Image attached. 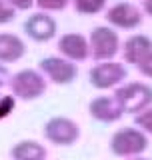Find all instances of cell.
<instances>
[{"instance_id": "cell-8", "label": "cell", "mask_w": 152, "mask_h": 160, "mask_svg": "<svg viewBox=\"0 0 152 160\" xmlns=\"http://www.w3.org/2000/svg\"><path fill=\"white\" fill-rule=\"evenodd\" d=\"M24 32L36 42H48L50 38L56 36V20L46 12H36L26 18Z\"/></svg>"}, {"instance_id": "cell-2", "label": "cell", "mask_w": 152, "mask_h": 160, "mask_svg": "<svg viewBox=\"0 0 152 160\" xmlns=\"http://www.w3.org/2000/svg\"><path fill=\"white\" fill-rule=\"evenodd\" d=\"M146 148H148V138L138 128H120L110 138V150H112V154L122 156V158L138 156Z\"/></svg>"}, {"instance_id": "cell-6", "label": "cell", "mask_w": 152, "mask_h": 160, "mask_svg": "<svg viewBox=\"0 0 152 160\" xmlns=\"http://www.w3.org/2000/svg\"><path fill=\"white\" fill-rule=\"evenodd\" d=\"M88 78H90V84L98 90H108L120 84L122 80L126 78V68L124 64L120 62H112V60H104V62L96 64V66L90 68L88 72Z\"/></svg>"}, {"instance_id": "cell-15", "label": "cell", "mask_w": 152, "mask_h": 160, "mask_svg": "<svg viewBox=\"0 0 152 160\" xmlns=\"http://www.w3.org/2000/svg\"><path fill=\"white\" fill-rule=\"evenodd\" d=\"M104 6H106V0H74V8H76V12L84 14V16H92V14H98Z\"/></svg>"}, {"instance_id": "cell-19", "label": "cell", "mask_w": 152, "mask_h": 160, "mask_svg": "<svg viewBox=\"0 0 152 160\" xmlns=\"http://www.w3.org/2000/svg\"><path fill=\"white\" fill-rule=\"evenodd\" d=\"M14 14H16V8H12L6 0H0V24H8L14 20Z\"/></svg>"}, {"instance_id": "cell-1", "label": "cell", "mask_w": 152, "mask_h": 160, "mask_svg": "<svg viewBox=\"0 0 152 160\" xmlns=\"http://www.w3.org/2000/svg\"><path fill=\"white\" fill-rule=\"evenodd\" d=\"M114 98L120 104L122 112L138 114L152 104V86L144 82H128L116 90Z\"/></svg>"}, {"instance_id": "cell-12", "label": "cell", "mask_w": 152, "mask_h": 160, "mask_svg": "<svg viewBox=\"0 0 152 160\" xmlns=\"http://www.w3.org/2000/svg\"><path fill=\"white\" fill-rule=\"evenodd\" d=\"M152 52V40L144 34H134L124 44V60L128 64H138Z\"/></svg>"}, {"instance_id": "cell-9", "label": "cell", "mask_w": 152, "mask_h": 160, "mask_svg": "<svg viewBox=\"0 0 152 160\" xmlns=\"http://www.w3.org/2000/svg\"><path fill=\"white\" fill-rule=\"evenodd\" d=\"M106 20H108V24H112L116 28L132 30L142 22V14H140V10L136 8L134 4L120 2V4H116V6H112L106 12Z\"/></svg>"}, {"instance_id": "cell-18", "label": "cell", "mask_w": 152, "mask_h": 160, "mask_svg": "<svg viewBox=\"0 0 152 160\" xmlns=\"http://www.w3.org/2000/svg\"><path fill=\"white\" fill-rule=\"evenodd\" d=\"M16 106V98L14 96H4V94H0V120L6 118L10 112L14 110Z\"/></svg>"}, {"instance_id": "cell-11", "label": "cell", "mask_w": 152, "mask_h": 160, "mask_svg": "<svg viewBox=\"0 0 152 160\" xmlns=\"http://www.w3.org/2000/svg\"><path fill=\"white\" fill-rule=\"evenodd\" d=\"M58 50L64 54V58H68V60H84V58H88V54H90L88 40H86L82 34H76V32L60 36Z\"/></svg>"}, {"instance_id": "cell-22", "label": "cell", "mask_w": 152, "mask_h": 160, "mask_svg": "<svg viewBox=\"0 0 152 160\" xmlns=\"http://www.w3.org/2000/svg\"><path fill=\"white\" fill-rule=\"evenodd\" d=\"M8 82H10V72H8V68L4 66V64H0V88L6 86Z\"/></svg>"}, {"instance_id": "cell-20", "label": "cell", "mask_w": 152, "mask_h": 160, "mask_svg": "<svg viewBox=\"0 0 152 160\" xmlns=\"http://www.w3.org/2000/svg\"><path fill=\"white\" fill-rule=\"evenodd\" d=\"M136 68L140 70V72L144 74V76H148V78H152V52L148 54V56H146L142 62H138L136 64Z\"/></svg>"}, {"instance_id": "cell-21", "label": "cell", "mask_w": 152, "mask_h": 160, "mask_svg": "<svg viewBox=\"0 0 152 160\" xmlns=\"http://www.w3.org/2000/svg\"><path fill=\"white\" fill-rule=\"evenodd\" d=\"M6 2L16 10H30L32 4H34V0H6Z\"/></svg>"}, {"instance_id": "cell-5", "label": "cell", "mask_w": 152, "mask_h": 160, "mask_svg": "<svg viewBox=\"0 0 152 160\" xmlns=\"http://www.w3.org/2000/svg\"><path fill=\"white\" fill-rule=\"evenodd\" d=\"M118 44H120L118 34L108 26H96L90 32V40H88L90 54L98 62H104V60L112 58L118 52Z\"/></svg>"}, {"instance_id": "cell-14", "label": "cell", "mask_w": 152, "mask_h": 160, "mask_svg": "<svg viewBox=\"0 0 152 160\" xmlns=\"http://www.w3.org/2000/svg\"><path fill=\"white\" fill-rule=\"evenodd\" d=\"M12 160H46V148L34 140H22L10 148Z\"/></svg>"}, {"instance_id": "cell-4", "label": "cell", "mask_w": 152, "mask_h": 160, "mask_svg": "<svg viewBox=\"0 0 152 160\" xmlns=\"http://www.w3.org/2000/svg\"><path fill=\"white\" fill-rule=\"evenodd\" d=\"M44 138L56 146H72L80 138V128L70 118L54 116L44 124Z\"/></svg>"}, {"instance_id": "cell-17", "label": "cell", "mask_w": 152, "mask_h": 160, "mask_svg": "<svg viewBox=\"0 0 152 160\" xmlns=\"http://www.w3.org/2000/svg\"><path fill=\"white\" fill-rule=\"evenodd\" d=\"M68 2H70V0H34V4H36L38 8L48 10V12H54V10H64Z\"/></svg>"}, {"instance_id": "cell-10", "label": "cell", "mask_w": 152, "mask_h": 160, "mask_svg": "<svg viewBox=\"0 0 152 160\" xmlns=\"http://www.w3.org/2000/svg\"><path fill=\"white\" fill-rule=\"evenodd\" d=\"M90 116L98 122H116V120L122 118V108L116 102L114 96H98L90 102L88 106Z\"/></svg>"}, {"instance_id": "cell-16", "label": "cell", "mask_w": 152, "mask_h": 160, "mask_svg": "<svg viewBox=\"0 0 152 160\" xmlns=\"http://www.w3.org/2000/svg\"><path fill=\"white\" fill-rule=\"evenodd\" d=\"M134 122H136V126H138L142 132L146 134H152V108H144L142 112H138L136 114V118H134Z\"/></svg>"}, {"instance_id": "cell-7", "label": "cell", "mask_w": 152, "mask_h": 160, "mask_svg": "<svg viewBox=\"0 0 152 160\" xmlns=\"http://www.w3.org/2000/svg\"><path fill=\"white\" fill-rule=\"evenodd\" d=\"M40 70L52 80L58 86L64 84H72L76 76H78V68L76 64H72V60L68 58H60V56H46L40 60Z\"/></svg>"}, {"instance_id": "cell-13", "label": "cell", "mask_w": 152, "mask_h": 160, "mask_svg": "<svg viewBox=\"0 0 152 160\" xmlns=\"http://www.w3.org/2000/svg\"><path fill=\"white\" fill-rule=\"evenodd\" d=\"M26 46L14 34H0V62H16L24 56Z\"/></svg>"}, {"instance_id": "cell-3", "label": "cell", "mask_w": 152, "mask_h": 160, "mask_svg": "<svg viewBox=\"0 0 152 160\" xmlns=\"http://www.w3.org/2000/svg\"><path fill=\"white\" fill-rule=\"evenodd\" d=\"M10 88H12L14 98L20 100H36L46 92V80L36 70H20L10 78Z\"/></svg>"}, {"instance_id": "cell-24", "label": "cell", "mask_w": 152, "mask_h": 160, "mask_svg": "<svg viewBox=\"0 0 152 160\" xmlns=\"http://www.w3.org/2000/svg\"><path fill=\"white\" fill-rule=\"evenodd\" d=\"M132 160H150V158H140V156H136V158H132Z\"/></svg>"}, {"instance_id": "cell-23", "label": "cell", "mask_w": 152, "mask_h": 160, "mask_svg": "<svg viewBox=\"0 0 152 160\" xmlns=\"http://www.w3.org/2000/svg\"><path fill=\"white\" fill-rule=\"evenodd\" d=\"M144 12L152 16V0H144Z\"/></svg>"}]
</instances>
